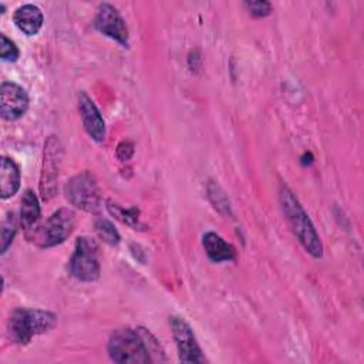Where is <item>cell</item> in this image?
Returning a JSON list of instances; mask_svg holds the SVG:
<instances>
[{
    "label": "cell",
    "instance_id": "1",
    "mask_svg": "<svg viewBox=\"0 0 364 364\" xmlns=\"http://www.w3.org/2000/svg\"><path fill=\"white\" fill-rule=\"evenodd\" d=\"M279 200H280V206L284 213V218L290 229L293 230L294 236L297 237V240L301 243L306 252L310 253L313 257H321L323 245H321L320 236L316 232L314 225L310 220L309 215L306 213V210L303 209L297 198L286 185H280Z\"/></svg>",
    "mask_w": 364,
    "mask_h": 364
},
{
    "label": "cell",
    "instance_id": "2",
    "mask_svg": "<svg viewBox=\"0 0 364 364\" xmlns=\"http://www.w3.org/2000/svg\"><path fill=\"white\" fill-rule=\"evenodd\" d=\"M57 326V316L38 309H14L9 317L7 328L17 344H28L34 336L50 331Z\"/></svg>",
    "mask_w": 364,
    "mask_h": 364
},
{
    "label": "cell",
    "instance_id": "3",
    "mask_svg": "<svg viewBox=\"0 0 364 364\" xmlns=\"http://www.w3.org/2000/svg\"><path fill=\"white\" fill-rule=\"evenodd\" d=\"M108 354L112 361L121 364H145L152 361L139 328L115 330L108 341Z\"/></svg>",
    "mask_w": 364,
    "mask_h": 364
},
{
    "label": "cell",
    "instance_id": "4",
    "mask_svg": "<svg viewBox=\"0 0 364 364\" xmlns=\"http://www.w3.org/2000/svg\"><path fill=\"white\" fill-rule=\"evenodd\" d=\"M75 215L68 208L57 209L38 226L26 232L27 239L36 246L46 249L63 243L74 230Z\"/></svg>",
    "mask_w": 364,
    "mask_h": 364
},
{
    "label": "cell",
    "instance_id": "5",
    "mask_svg": "<svg viewBox=\"0 0 364 364\" xmlns=\"http://www.w3.org/2000/svg\"><path fill=\"white\" fill-rule=\"evenodd\" d=\"M98 246L94 239L81 236L75 240L74 252L70 257V273L81 282H95L100 277Z\"/></svg>",
    "mask_w": 364,
    "mask_h": 364
},
{
    "label": "cell",
    "instance_id": "6",
    "mask_svg": "<svg viewBox=\"0 0 364 364\" xmlns=\"http://www.w3.org/2000/svg\"><path fill=\"white\" fill-rule=\"evenodd\" d=\"M65 196L71 205L84 212L94 213L101 206V195L97 179L88 171H82L67 182Z\"/></svg>",
    "mask_w": 364,
    "mask_h": 364
},
{
    "label": "cell",
    "instance_id": "7",
    "mask_svg": "<svg viewBox=\"0 0 364 364\" xmlns=\"http://www.w3.org/2000/svg\"><path fill=\"white\" fill-rule=\"evenodd\" d=\"M63 146L55 135H50L44 144L43 168L40 176V193L44 200L51 199L57 192V179L61 165Z\"/></svg>",
    "mask_w": 364,
    "mask_h": 364
},
{
    "label": "cell",
    "instance_id": "8",
    "mask_svg": "<svg viewBox=\"0 0 364 364\" xmlns=\"http://www.w3.org/2000/svg\"><path fill=\"white\" fill-rule=\"evenodd\" d=\"M169 324L178 348L179 360L182 363H205V357L191 326L181 317H171Z\"/></svg>",
    "mask_w": 364,
    "mask_h": 364
},
{
    "label": "cell",
    "instance_id": "9",
    "mask_svg": "<svg viewBox=\"0 0 364 364\" xmlns=\"http://www.w3.org/2000/svg\"><path fill=\"white\" fill-rule=\"evenodd\" d=\"M94 26L95 28L102 33L104 36L118 41L121 46L127 47L128 46V28L121 17L119 11L108 4L102 3L97 9V14L94 18Z\"/></svg>",
    "mask_w": 364,
    "mask_h": 364
},
{
    "label": "cell",
    "instance_id": "10",
    "mask_svg": "<svg viewBox=\"0 0 364 364\" xmlns=\"http://www.w3.org/2000/svg\"><path fill=\"white\" fill-rule=\"evenodd\" d=\"M28 108V95L16 82L4 81L0 87V112L4 119L14 121L24 115Z\"/></svg>",
    "mask_w": 364,
    "mask_h": 364
},
{
    "label": "cell",
    "instance_id": "11",
    "mask_svg": "<svg viewBox=\"0 0 364 364\" xmlns=\"http://www.w3.org/2000/svg\"><path fill=\"white\" fill-rule=\"evenodd\" d=\"M78 109L81 115L82 125L87 134L97 142H102L105 138V122L104 118L94 104V101L85 94L81 92L78 95Z\"/></svg>",
    "mask_w": 364,
    "mask_h": 364
},
{
    "label": "cell",
    "instance_id": "12",
    "mask_svg": "<svg viewBox=\"0 0 364 364\" xmlns=\"http://www.w3.org/2000/svg\"><path fill=\"white\" fill-rule=\"evenodd\" d=\"M43 13L34 4H23L16 9L13 14V21L20 31L26 36H34L40 31L43 26Z\"/></svg>",
    "mask_w": 364,
    "mask_h": 364
},
{
    "label": "cell",
    "instance_id": "13",
    "mask_svg": "<svg viewBox=\"0 0 364 364\" xmlns=\"http://www.w3.org/2000/svg\"><path fill=\"white\" fill-rule=\"evenodd\" d=\"M203 249L212 262H229L236 259L235 247L215 232H206L202 237Z\"/></svg>",
    "mask_w": 364,
    "mask_h": 364
},
{
    "label": "cell",
    "instance_id": "14",
    "mask_svg": "<svg viewBox=\"0 0 364 364\" xmlns=\"http://www.w3.org/2000/svg\"><path fill=\"white\" fill-rule=\"evenodd\" d=\"M20 188V169L17 164L7 158H1L0 168V196L1 199H7L13 196Z\"/></svg>",
    "mask_w": 364,
    "mask_h": 364
},
{
    "label": "cell",
    "instance_id": "15",
    "mask_svg": "<svg viewBox=\"0 0 364 364\" xmlns=\"http://www.w3.org/2000/svg\"><path fill=\"white\" fill-rule=\"evenodd\" d=\"M40 213L41 210H40L37 196L31 189H27L23 193L21 208H20V222H21V226L26 229V232L33 229V226H36L37 220L40 219Z\"/></svg>",
    "mask_w": 364,
    "mask_h": 364
},
{
    "label": "cell",
    "instance_id": "16",
    "mask_svg": "<svg viewBox=\"0 0 364 364\" xmlns=\"http://www.w3.org/2000/svg\"><path fill=\"white\" fill-rule=\"evenodd\" d=\"M108 210L111 215H114L117 219H119L122 223L136 229L138 226H141L139 223V216H138V209L136 208H129V209H125L122 206H119L118 203H112L111 200L108 202L107 205Z\"/></svg>",
    "mask_w": 364,
    "mask_h": 364
},
{
    "label": "cell",
    "instance_id": "17",
    "mask_svg": "<svg viewBox=\"0 0 364 364\" xmlns=\"http://www.w3.org/2000/svg\"><path fill=\"white\" fill-rule=\"evenodd\" d=\"M95 230L100 239L108 245H117L119 242V233L114 228V225L107 219H97L95 220Z\"/></svg>",
    "mask_w": 364,
    "mask_h": 364
},
{
    "label": "cell",
    "instance_id": "18",
    "mask_svg": "<svg viewBox=\"0 0 364 364\" xmlns=\"http://www.w3.org/2000/svg\"><path fill=\"white\" fill-rule=\"evenodd\" d=\"M17 232V220H16V215L7 213L6 219L1 223V253H6L9 246L11 245L14 235Z\"/></svg>",
    "mask_w": 364,
    "mask_h": 364
},
{
    "label": "cell",
    "instance_id": "19",
    "mask_svg": "<svg viewBox=\"0 0 364 364\" xmlns=\"http://www.w3.org/2000/svg\"><path fill=\"white\" fill-rule=\"evenodd\" d=\"M0 38H1V44H0L1 60H4V61H16L17 57H18L17 46L10 38H7L4 34H0Z\"/></svg>",
    "mask_w": 364,
    "mask_h": 364
},
{
    "label": "cell",
    "instance_id": "20",
    "mask_svg": "<svg viewBox=\"0 0 364 364\" xmlns=\"http://www.w3.org/2000/svg\"><path fill=\"white\" fill-rule=\"evenodd\" d=\"M245 7L255 17H264L272 11V4L269 1H245Z\"/></svg>",
    "mask_w": 364,
    "mask_h": 364
},
{
    "label": "cell",
    "instance_id": "21",
    "mask_svg": "<svg viewBox=\"0 0 364 364\" xmlns=\"http://www.w3.org/2000/svg\"><path fill=\"white\" fill-rule=\"evenodd\" d=\"M134 154V144L131 141H122L117 146V156L119 161H128Z\"/></svg>",
    "mask_w": 364,
    "mask_h": 364
}]
</instances>
